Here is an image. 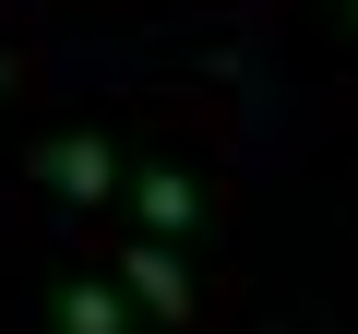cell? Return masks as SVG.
Wrapping results in <instances>:
<instances>
[{
    "label": "cell",
    "instance_id": "8992f818",
    "mask_svg": "<svg viewBox=\"0 0 358 334\" xmlns=\"http://www.w3.org/2000/svg\"><path fill=\"white\" fill-rule=\"evenodd\" d=\"M346 24H358V0H346Z\"/></svg>",
    "mask_w": 358,
    "mask_h": 334
},
{
    "label": "cell",
    "instance_id": "5b68a950",
    "mask_svg": "<svg viewBox=\"0 0 358 334\" xmlns=\"http://www.w3.org/2000/svg\"><path fill=\"white\" fill-rule=\"evenodd\" d=\"M0 84H13V48H0Z\"/></svg>",
    "mask_w": 358,
    "mask_h": 334
},
{
    "label": "cell",
    "instance_id": "277c9868",
    "mask_svg": "<svg viewBox=\"0 0 358 334\" xmlns=\"http://www.w3.org/2000/svg\"><path fill=\"white\" fill-rule=\"evenodd\" d=\"M48 322H60V334H131V298H120V286H60Z\"/></svg>",
    "mask_w": 358,
    "mask_h": 334
},
{
    "label": "cell",
    "instance_id": "6da1fadb",
    "mask_svg": "<svg viewBox=\"0 0 358 334\" xmlns=\"http://www.w3.org/2000/svg\"><path fill=\"white\" fill-rule=\"evenodd\" d=\"M36 191L84 215V203H108V191H131V167H120L108 131H48V143H36Z\"/></svg>",
    "mask_w": 358,
    "mask_h": 334
},
{
    "label": "cell",
    "instance_id": "7a4b0ae2",
    "mask_svg": "<svg viewBox=\"0 0 358 334\" xmlns=\"http://www.w3.org/2000/svg\"><path fill=\"white\" fill-rule=\"evenodd\" d=\"M120 286H131L155 322H192V263H179L167 239H131V251H120Z\"/></svg>",
    "mask_w": 358,
    "mask_h": 334
},
{
    "label": "cell",
    "instance_id": "3957f363",
    "mask_svg": "<svg viewBox=\"0 0 358 334\" xmlns=\"http://www.w3.org/2000/svg\"><path fill=\"white\" fill-rule=\"evenodd\" d=\"M131 215H143V239H192L203 227V191L179 180V167H131Z\"/></svg>",
    "mask_w": 358,
    "mask_h": 334
}]
</instances>
